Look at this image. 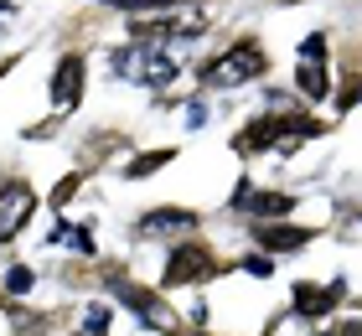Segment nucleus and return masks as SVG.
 <instances>
[{"instance_id": "nucleus-1", "label": "nucleus", "mask_w": 362, "mask_h": 336, "mask_svg": "<svg viewBox=\"0 0 362 336\" xmlns=\"http://www.w3.org/2000/svg\"><path fill=\"white\" fill-rule=\"evenodd\" d=\"M269 67V57H264V47H259L254 37H243V42H233L223 57H212V62H202V88H238V83H254L259 73Z\"/></svg>"}, {"instance_id": "nucleus-2", "label": "nucleus", "mask_w": 362, "mask_h": 336, "mask_svg": "<svg viewBox=\"0 0 362 336\" xmlns=\"http://www.w3.org/2000/svg\"><path fill=\"white\" fill-rule=\"evenodd\" d=\"M109 67L119 78H135V83H145V88H166V83H176V73H181V62L166 52V47H114V57H109Z\"/></svg>"}, {"instance_id": "nucleus-3", "label": "nucleus", "mask_w": 362, "mask_h": 336, "mask_svg": "<svg viewBox=\"0 0 362 336\" xmlns=\"http://www.w3.org/2000/svg\"><path fill=\"white\" fill-rule=\"evenodd\" d=\"M31 212H37V192H31L26 181H6V187H0V243H11L16 233L31 223Z\"/></svg>"}, {"instance_id": "nucleus-4", "label": "nucleus", "mask_w": 362, "mask_h": 336, "mask_svg": "<svg viewBox=\"0 0 362 336\" xmlns=\"http://www.w3.org/2000/svg\"><path fill=\"white\" fill-rule=\"evenodd\" d=\"M207 274H218V259H212L207 243H181V248H171L166 284H197V279H207Z\"/></svg>"}, {"instance_id": "nucleus-5", "label": "nucleus", "mask_w": 362, "mask_h": 336, "mask_svg": "<svg viewBox=\"0 0 362 336\" xmlns=\"http://www.w3.org/2000/svg\"><path fill=\"white\" fill-rule=\"evenodd\" d=\"M341 295H347L341 279H332V284H295L290 290V311L305 315V321H321V315H332L341 306Z\"/></svg>"}, {"instance_id": "nucleus-6", "label": "nucleus", "mask_w": 362, "mask_h": 336, "mask_svg": "<svg viewBox=\"0 0 362 336\" xmlns=\"http://www.w3.org/2000/svg\"><path fill=\"white\" fill-rule=\"evenodd\" d=\"M233 207L249 212V217H259V223H269V217H279V212H295V202H290L285 192H254L249 181H243L238 197H233Z\"/></svg>"}, {"instance_id": "nucleus-7", "label": "nucleus", "mask_w": 362, "mask_h": 336, "mask_svg": "<svg viewBox=\"0 0 362 336\" xmlns=\"http://www.w3.org/2000/svg\"><path fill=\"white\" fill-rule=\"evenodd\" d=\"M83 98V57H62L52 73V104L57 109H78Z\"/></svg>"}, {"instance_id": "nucleus-8", "label": "nucleus", "mask_w": 362, "mask_h": 336, "mask_svg": "<svg viewBox=\"0 0 362 336\" xmlns=\"http://www.w3.org/2000/svg\"><path fill=\"white\" fill-rule=\"evenodd\" d=\"M192 223H197V212H187V207H156V212H145L135 223V233L140 238H156V233H181Z\"/></svg>"}, {"instance_id": "nucleus-9", "label": "nucleus", "mask_w": 362, "mask_h": 336, "mask_svg": "<svg viewBox=\"0 0 362 336\" xmlns=\"http://www.w3.org/2000/svg\"><path fill=\"white\" fill-rule=\"evenodd\" d=\"M254 243L259 248H305L310 243V228H274V223H254Z\"/></svg>"}, {"instance_id": "nucleus-10", "label": "nucleus", "mask_w": 362, "mask_h": 336, "mask_svg": "<svg viewBox=\"0 0 362 336\" xmlns=\"http://www.w3.org/2000/svg\"><path fill=\"white\" fill-rule=\"evenodd\" d=\"M295 88H300V98L321 104V98L332 93V83H326V67H321V62H300V73H295Z\"/></svg>"}, {"instance_id": "nucleus-11", "label": "nucleus", "mask_w": 362, "mask_h": 336, "mask_svg": "<svg viewBox=\"0 0 362 336\" xmlns=\"http://www.w3.org/2000/svg\"><path fill=\"white\" fill-rule=\"evenodd\" d=\"M114 295H119L124 300V306L129 311H135V315H145V321H156V300H151V290H140V284H124V279H114Z\"/></svg>"}, {"instance_id": "nucleus-12", "label": "nucleus", "mask_w": 362, "mask_h": 336, "mask_svg": "<svg viewBox=\"0 0 362 336\" xmlns=\"http://www.w3.org/2000/svg\"><path fill=\"white\" fill-rule=\"evenodd\" d=\"M176 161V150H151V156H135V161H129V181H140V176H156V166H171Z\"/></svg>"}, {"instance_id": "nucleus-13", "label": "nucleus", "mask_w": 362, "mask_h": 336, "mask_svg": "<svg viewBox=\"0 0 362 336\" xmlns=\"http://www.w3.org/2000/svg\"><path fill=\"white\" fill-rule=\"evenodd\" d=\"M31 284H37V274H31L26 264H11V269H6V295H26Z\"/></svg>"}, {"instance_id": "nucleus-14", "label": "nucleus", "mask_w": 362, "mask_h": 336, "mask_svg": "<svg viewBox=\"0 0 362 336\" xmlns=\"http://www.w3.org/2000/svg\"><path fill=\"white\" fill-rule=\"evenodd\" d=\"M300 62H326V31H310L300 42Z\"/></svg>"}, {"instance_id": "nucleus-15", "label": "nucleus", "mask_w": 362, "mask_h": 336, "mask_svg": "<svg viewBox=\"0 0 362 336\" xmlns=\"http://www.w3.org/2000/svg\"><path fill=\"white\" fill-rule=\"evenodd\" d=\"M104 6H119V11H129V16H140V11H166L171 0H104Z\"/></svg>"}, {"instance_id": "nucleus-16", "label": "nucleus", "mask_w": 362, "mask_h": 336, "mask_svg": "<svg viewBox=\"0 0 362 336\" xmlns=\"http://www.w3.org/2000/svg\"><path fill=\"white\" fill-rule=\"evenodd\" d=\"M243 274H254V279H269V274H274V264H269L264 254H249V259H243Z\"/></svg>"}, {"instance_id": "nucleus-17", "label": "nucleus", "mask_w": 362, "mask_h": 336, "mask_svg": "<svg viewBox=\"0 0 362 336\" xmlns=\"http://www.w3.org/2000/svg\"><path fill=\"white\" fill-rule=\"evenodd\" d=\"M73 248H78V254H88V259L98 254V243H93V233H88V228H78V233H73Z\"/></svg>"}, {"instance_id": "nucleus-18", "label": "nucleus", "mask_w": 362, "mask_h": 336, "mask_svg": "<svg viewBox=\"0 0 362 336\" xmlns=\"http://www.w3.org/2000/svg\"><path fill=\"white\" fill-rule=\"evenodd\" d=\"M88 326H93V331H104V326H109V311H104V306H93V311H88Z\"/></svg>"}, {"instance_id": "nucleus-19", "label": "nucleus", "mask_w": 362, "mask_h": 336, "mask_svg": "<svg viewBox=\"0 0 362 336\" xmlns=\"http://www.w3.org/2000/svg\"><path fill=\"white\" fill-rule=\"evenodd\" d=\"M73 187H78V176H68V181H62V187L52 192V202H68V197H73Z\"/></svg>"}, {"instance_id": "nucleus-20", "label": "nucleus", "mask_w": 362, "mask_h": 336, "mask_svg": "<svg viewBox=\"0 0 362 336\" xmlns=\"http://www.w3.org/2000/svg\"><path fill=\"white\" fill-rule=\"evenodd\" d=\"M0 16H11V0H0Z\"/></svg>"}, {"instance_id": "nucleus-21", "label": "nucleus", "mask_w": 362, "mask_h": 336, "mask_svg": "<svg viewBox=\"0 0 362 336\" xmlns=\"http://www.w3.org/2000/svg\"><path fill=\"white\" fill-rule=\"evenodd\" d=\"M6 67H11V62H0V73H6Z\"/></svg>"}, {"instance_id": "nucleus-22", "label": "nucleus", "mask_w": 362, "mask_h": 336, "mask_svg": "<svg viewBox=\"0 0 362 336\" xmlns=\"http://www.w3.org/2000/svg\"><path fill=\"white\" fill-rule=\"evenodd\" d=\"M83 336H88V331H83ZM93 336H104V331H93Z\"/></svg>"}, {"instance_id": "nucleus-23", "label": "nucleus", "mask_w": 362, "mask_h": 336, "mask_svg": "<svg viewBox=\"0 0 362 336\" xmlns=\"http://www.w3.org/2000/svg\"><path fill=\"white\" fill-rule=\"evenodd\" d=\"M0 187H6V181H0Z\"/></svg>"}]
</instances>
